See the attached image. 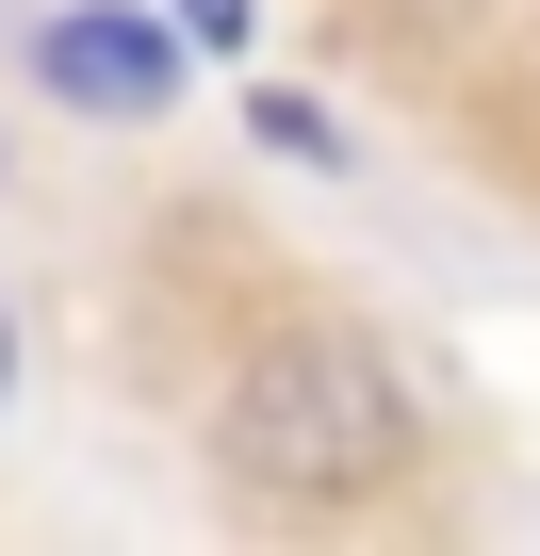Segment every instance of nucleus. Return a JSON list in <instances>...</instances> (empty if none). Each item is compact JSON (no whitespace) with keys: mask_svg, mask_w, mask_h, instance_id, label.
I'll return each instance as SVG.
<instances>
[{"mask_svg":"<svg viewBox=\"0 0 540 556\" xmlns=\"http://www.w3.org/2000/svg\"><path fill=\"white\" fill-rule=\"evenodd\" d=\"M213 458L262 491V507H361L377 475H410V393L361 328L296 312V328H262L213 393Z\"/></svg>","mask_w":540,"mask_h":556,"instance_id":"obj_1","label":"nucleus"},{"mask_svg":"<svg viewBox=\"0 0 540 556\" xmlns=\"http://www.w3.org/2000/svg\"><path fill=\"white\" fill-rule=\"evenodd\" d=\"M34 83L83 99V115H164V99H180V34L131 17V0H83V17L34 34Z\"/></svg>","mask_w":540,"mask_h":556,"instance_id":"obj_2","label":"nucleus"},{"mask_svg":"<svg viewBox=\"0 0 540 556\" xmlns=\"http://www.w3.org/2000/svg\"><path fill=\"white\" fill-rule=\"evenodd\" d=\"M180 17H197V34H246V0H180Z\"/></svg>","mask_w":540,"mask_h":556,"instance_id":"obj_3","label":"nucleus"},{"mask_svg":"<svg viewBox=\"0 0 540 556\" xmlns=\"http://www.w3.org/2000/svg\"><path fill=\"white\" fill-rule=\"evenodd\" d=\"M0 393H17V328H0Z\"/></svg>","mask_w":540,"mask_h":556,"instance_id":"obj_4","label":"nucleus"}]
</instances>
